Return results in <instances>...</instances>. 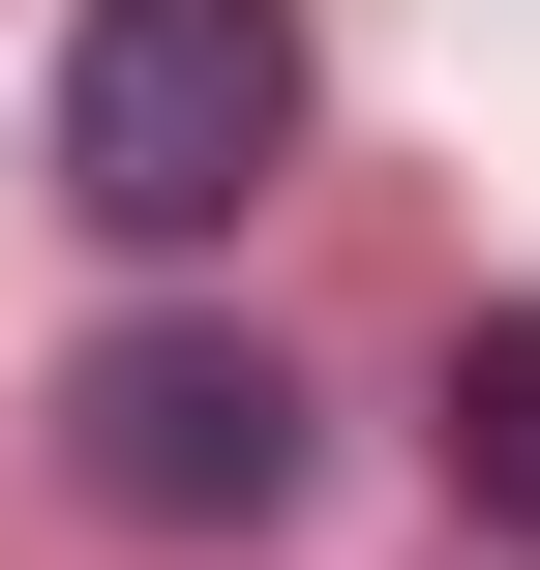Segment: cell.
Wrapping results in <instances>:
<instances>
[{
  "mask_svg": "<svg viewBox=\"0 0 540 570\" xmlns=\"http://www.w3.org/2000/svg\"><path fill=\"white\" fill-rule=\"evenodd\" d=\"M301 150V0H90L60 30V210L90 240H240Z\"/></svg>",
  "mask_w": 540,
  "mask_h": 570,
  "instance_id": "1",
  "label": "cell"
},
{
  "mask_svg": "<svg viewBox=\"0 0 540 570\" xmlns=\"http://www.w3.org/2000/svg\"><path fill=\"white\" fill-rule=\"evenodd\" d=\"M451 511H481V541H540V301H481V331H451Z\"/></svg>",
  "mask_w": 540,
  "mask_h": 570,
  "instance_id": "3",
  "label": "cell"
},
{
  "mask_svg": "<svg viewBox=\"0 0 540 570\" xmlns=\"http://www.w3.org/2000/svg\"><path fill=\"white\" fill-rule=\"evenodd\" d=\"M60 481H90L120 541H271V511H301V361L150 301V331H90V361H60Z\"/></svg>",
  "mask_w": 540,
  "mask_h": 570,
  "instance_id": "2",
  "label": "cell"
}]
</instances>
